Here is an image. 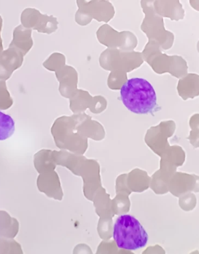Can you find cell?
Segmentation results:
<instances>
[{
    "label": "cell",
    "instance_id": "cell-13",
    "mask_svg": "<svg viewBox=\"0 0 199 254\" xmlns=\"http://www.w3.org/2000/svg\"><path fill=\"white\" fill-rule=\"evenodd\" d=\"M2 19L1 18V15H0V53L3 52V45H2V40L1 37V32L2 30Z\"/></svg>",
    "mask_w": 199,
    "mask_h": 254
},
{
    "label": "cell",
    "instance_id": "cell-11",
    "mask_svg": "<svg viewBox=\"0 0 199 254\" xmlns=\"http://www.w3.org/2000/svg\"><path fill=\"white\" fill-rule=\"evenodd\" d=\"M192 131L190 135L192 143L195 147H199V114H195L190 121Z\"/></svg>",
    "mask_w": 199,
    "mask_h": 254
},
{
    "label": "cell",
    "instance_id": "cell-5",
    "mask_svg": "<svg viewBox=\"0 0 199 254\" xmlns=\"http://www.w3.org/2000/svg\"><path fill=\"white\" fill-rule=\"evenodd\" d=\"M177 90L179 96L185 101L199 96V75L188 73L179 80Z\"/></svg>",
    "mask_w": 199,
    "mask_h": 254
},
{
    "label": "cell",
    "instance_id": "cell-12",
    "mask_svg": "<svg viewBox=\"0 0 199 254\" xmlns=\"http://www.w3.org/2000/svg\"><path fill=\"white\" fill-rule=\"evenodd\" d=\"M190 3L192 8L199 11V0H191Z\"/></svg>",
    "mask_w": 199,
    "mask_h": 254
},
{
    "label": "cell",
    "instance_id": "cell-1",
    "mask_svg": "<svg viewBox=\"0 0 199 254\" xmlns=\"http://www.w3.org/2000/svg\"><path fill=\"white\" fill-rule=\"evenodd\" d=\"M120 94L125 107L134 114H153L161 110L153 87L143 78L128 80L121 87Z\"/></svg>",
    "mask_w": 199,
    "mask_h": 254
},
{
    "label": "cell",
    "instance_id": "cell-3",
    "mask_svg": "<svg viewBox=\"0 0 199 254\" xmlns=\"http://www.w3.org/2000/svg\"><path fill=\"white\" fill-rule=\"evenodd\" d=\"M156 53L154 63V69L157 73H170L178 79L187 75L188 67L186 61L183 58L178 56H168L162 54L158 47Z\"/></svg>",
    "mask_w": 199,
    "mask_h": 254
},
{
    "label": "cell",
    "instance_id": "cell-4",
    "mask_svg": "<svg viewBox=\"0 0 199 254\" xmlns=\"http://www.w3.org/2000/svg\"><path fill=\"white\" fill-rule=\"evenodd\" d=\"M23 57L19 50L10 47L0 53V80L9 79L13 72L22 66Z\"/></svg>",
    "mask_w": 199,
    "mask_h": 254
},
{
    "label": "cell",
    "instance_id": "cell-9",
    "mask_svg": "<svg viewBox=\"0 0 199 254\" xmlns=\"http://www.w3.org/2000/svg\"><path fill=\"white\" fill-rule=\"evenodd\" d=\"M15 130V122L12 117L0 111V141L11 137Z\"/></svg>",
    "mask_w": 199,
    "mask_h": 254
},
{
    "label": "cell",
    "instance_id": "cell-7",
    "mask_svg": "<svg viewBox=\"0 0 199 254\" xmlns=\"http://www.w3.org/2000/svg\"><path fill=\"white\" fill-rule=\"evenodd\" d=\"M21 22L25 28L37 30L40 32H47L46 16L40 14L35 9H25L22 12Z\"/></svg>",
    "mask_w": 199,
    "mask_h": 254
},
{
    "label": "cell",
    "instance_id": "cell-10",
    "mask_svg": "<svg viewBox=\"0 0 199 254\" xmlns=\"http://www.w3.org/2000/svg\"><path fill=\"white\" fill-rule=\"evenodd\" d=\"M13 103L12 98L6 87L5 81L0 80V110H6Z\"/></svg>",
    "mask_w": 199,
    "mask_h": 254
},
{
    "label": "cell",
    "instance_id": "cell-6",
    "mask_svg": "<svg viewBox=\"0 0 199 254\" xmlns=\"http://www.w3.org/2000/svg\"><path fill=\"white\" fill-rule=\"evenodd\" d=\"M32 46L31 29L25 28L22 25L16 27L13 30V39L9 47L19 50L25 56Z\"/></svg>",
    "mask_w": 199,
    "mask_h": 254
},
{
    "label": "cell",
    "instance_id": "cell-2",
    "mask_svg": "<svg viewBox=\"0 0 199 254\" xmlns=\"http://www.w3.org/2000/svg\"><path fill=\"white\" fill-rule=\"evenodd\" d=\"M113 238L119 249L136 250L147 245L148 236L137 219L130 215H121L115 223Z\"/></svg>",
    "mask_w": 199,
    "mask_h": 254
},
{
    "label": "cell",
    "instance_id": "cell-8",
    "mask_svg": "<svg viewBox=\"0 0 199 254\" xmlns=\"http://www.w3.org/2000/svg\"><path fill=\"white\" fill-rule=\"evenodd\" d=\"M157 9L161 16L167 17L172 21H180L185 16V11L178 0L157 1Z\"/></svg>",
    "mask_w": 199,
    "mask_h": 254
},
{
    "label": "cell",
    "instance_id": "cell-14",
    "mask_svg": "<svg viewBox=\"0 0 199 254\" xmlns=\"http://www.w3.org/2000/svg\"><path fill=\"white\" fill-rule=\"evenodd\" d=\"M197 49H198V52L199 53V41L198 43Z\"/></svg>",
    "mask_w": 199,
    "mask_h": 254
}]
</instances>
